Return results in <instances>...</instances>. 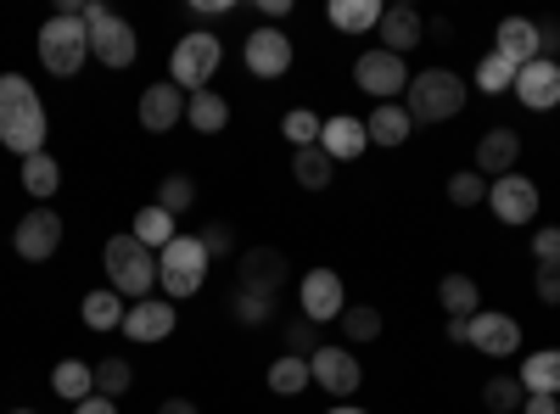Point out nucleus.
Instances as JSON below:
<instances>
[{
	"label": "nucleus",
	"mask_w": 560,
	"mask_h": 414,
	"mask_svg": "<svg viewBox=\"0 0 560 414\" xmlns=\"http://www.w3.org/2000/svg\"><path fill=\"white\" fill-rule=\"evenodd\" d=\"M0 146L18 157L45 152V107L23 73H0Z\"/></svg>",
	"instance_id": "1"
},
{
	"label": "nucleus",
	"mask_w": 560,
	"mask_h": 414,
	"mask_svg": "<svg viewBox=\"0 0 560 414\" xmlns=\"http://www.w3.org/2000/svg\"><path fill=\"white\" fill-rule=\"evenodd\" d=\"M404 113L409 123H448L465 113V84L448 68H420L415 84L404 90Z\"/></svg>",
	"instance_id": "2"
},
{
	"label": "nucleus",
	"mask_w": 560,
	"mask_h": 414,
	"mask_svg": "<svg viewBox=\"0 0 560 414\" xmlns=\"http://www.w3.org/2000/svg\"><path fill=\"white\" fill-rule=\"evenodd\" d=\"M34 51H39L45 73L73 79V73L90 62V28H84V17H79V12L45 17V23H39V39H34Z\"/></svg>",
	"instance_id": "3"
},
{
	"label": "nucleus",
	"mask_w": 560,
	"mask_h": 414,
	"mask_svg": "<svg viewBox=\"0 0 560 414\" xmlns=\"http://www.w3.org/2000/svg\"><path fill=\"white\" fill-rule=\"evenodd\" d=\"M102 263H107V281H113L118 297H135V303L152 297V286H158V252L140 247L129 229H124V236H107Z\"/></svg>",
	"instance_id": "4"
},
{
	"label": "nucleus",
	"mask_w": 560,
	"mask_h": 414,
	"mask_svg": "<svg viewBox=\"0 0 560 414\" xmlns=\"http://www.w3.org/2000/svg\"><path fill=\"white\" fill-rule=\"evenodd\" d=\"M208 269H213V258H208L202 236H174V241L158 252V286L168 292V303L197 297V292L208 286Z\"/></svg>",
	"instance_id": "5"
},
{
	"label": "nucleus",
	"mask_w": 560,
	"mask_h": 414,
	"mask_svg": "<svg viewBox=\"0 0 560 414\" xmlns=\"http://www.w3.org/2000/svg\"><path fill=\"white\" fill-rule=\"evenodd\" d=\"M219 62H224V39L219 34H208V28H191L174 51H168V84H179V90H197L219 73Z\"/></svg>",
	"instance_id": "6"
},
{
	"label": "nucleus",
	"mask_w": 560,
	"mask_h": 414,
	"mask_svg": "<svg viewBox=\"0 0 560 414\" xmlns=\"http://www.w3.org/2000/svg\"><path fill=\"white\" fill-rule=\"evenodd\" d=\"M79 17H84V28H90V57H96L102 68H129V62L140 57V39H135V28H129L118 12L84 7Z\"/></svg>",
	"instance_id": "7"
},
{
	"label": "nucleus",
	"mask_w": 560,
	"mask_h": 414,
	"mask_svg": "<svg viewBox=\"0 0 560 414\" xmlns=\"http://www.w3.org/2000/svg\"><path fill=\"white\" fill-rule=\"evenodd\" d=\"M353 84L364 90V96H376V102H393L398 90H409V68H404V57H393V51H364L359 62H353Z\"/></svg>",
	"instance_id": "8"
},
{
	"label": "nucleus",
	"mask_w": 560,
	"mask_h": 414,
	"mask_svg": "<svg viewBox=\"0 0 560 414\" xmlns=\"http://www.w3.org/2000/svg\"><path fill=\"white\" fill-rule=\"evenodd\" d=\"M298 303H303V319H308V326L342 319V308H348L342 274H337V269H308V274H303V286H298Z\"/></svg>",
	"instance_id": "9"
},
{
	"label": "nucleus",
	"mask_w": 560,
	"mask_h": 414,
	"mask_svg": "<svg viewBox=\"0 0 560 414\" xmlns=\"http://www.w3.org/2000/svg\"><path fill=\"white\" fill-rule=\"evenodd\" d=\"M242 57H247V73H253V79H287L298 51H292V39L280 34L275 23H264V28L247 34V51H242Z\"/></svg>",
	"instance_id": "10"
},
{
	"label": "nucleus",
	"mask_w": 560,
	"mask_h": 414,
	"mask_svg": "<svg viewBox=\"0 0 560 414\" xmlns=\"http://www.w3.org/2000/svg\"><path fill=\"white\" fill-rule=\"evenodd\" d=\"M12 247H18V258H28V263L57 258V247H62V218H57L51 208L23 213V218H18V229H12Z\"/></svg>",
	"instance_id": "11"
},
{
	"label": "nucleus",
	"mask_w": 560,
	"mask_h": 414,
	"mask_svg": "<svg viewBox=\"0 0 560 414\" xmlns=\"http://www.w3.org/2000/svg\"><path fill=\"white\" fill-rule=\"evenodd\" d=\"M308 376H314V387H325L331 398H353L359 381H364L353 347H325V342H319V353L308 358Z\"/></svg>",
	"instance_id": "12"
},
{
	"label": "nucleus",
	"mask_w": 560,
	"mask_h": 414,
	"mask_svg": "<svg viewBox=\"0 0 560 414\" xmlns=\"http://www.w3.org/2000/svg\"><path fill=\"white\" fill-rule=\"evenodd\" d=\"M488 208L499 213L504 229L510 224H533L538 218V186H533V179H522V174H504V179H493V186H488Z\"/></svg>",
	"instance_id": "13"
},
{
	"label": "nucleus",
	"mask_w": 560,
	"mask_h": 414,
	"mask_svg": "<svg viewBox=\"0 0 560 414\" xmlns=\"http://www.w3.org/2000/svg\"><path fill=\"white\" fill-rule=\"evenodd\" d=\"M185 102H191V96H185V90L179 84H147V90H140V129H147V134H168L174 123H185Z\"/></svg>",
	"instance_id": "14"
},
{
	"label": "nucleus",
	"mask_w": 560,
	"mask_h": 414,
	"mask_svg": "<svg viewBox=\"0 0 560 414\" xmlns=\"http://www.w3.org/2000/svg\"><path fill=\"white\" fill-rule=\"evenodd\" d=\"M236 286L264 292V297H280V286H287V258H280L275 247H247L236 258Z\"/></svg>",
	"instance_id": "15"
},
{
	"label": "nucleus",
	"mask_w": 560,
	"mask_h": 414,
	"mask_svg": "<svg viewBox=\"0 0 560 414\" xmlns=\"http://www.w3.org/2000/svg\"><path fill=\"white\" fill-rule=\"evenodd\" d=\"M465 342L488 358H510L522 347V326L510 314H471V326H465Z\"/></svg>",
	"instance_id": "16"
},
{
	"label": "nucleus",
	"mask_w": 560,
	"mask_h": 414,
	"mask_svg": "<svg viewBox=\"0 0 560 414\" xmlns=\"http://www.w3.org/2000/svg\"><path fill=\"white\" fill-rule=\"evenodd\" d=\"M174 326H179V314H174L168 297H140L124 314V336L129 342H163V336H174Z\"/></svg>",
	"instance_id": "17"
},
{
	"label": "nucleus",
	"mask_w": 560,
	"mask_h": 414,
	"mask_svg": "<svg viewBox=\"0 0 560 414\" xmlns=\"http://www.w3.org/2000/svg\"><path fill=\"white\" fill-rule=\"evenodd\" d=\"M516 96H522V107H533V113L560 107V62H555V57H538V62L516 68Z\"/></svg>",
	"instance_id": "18"
},
{
	"label": "nucleus",
	"mask_w": 560,
	"mask_h": 414,
	"mask_svg": "<svg viewBox=\"0 0 560 414\" xmlns=\"http://www.w3.org/2000/svg\"><path fill=\"white\" fill-rule=\"evenodd\" d=\"M319 152L331 157V163H353V157H364V152H370V129H364V118H348V113L325 118V129H319Z\"/></svg>",
	"instance_id": "19"
},
{
	"label": "nucleus",
	"mask_w": 560,
	"mask_h": 414,
	"mask_svg": "<svg viewBox=\"0 0 560 414\" xmlns=\"http://www.w3.org/2000/svg\"><path fill=\"white\" fill-rule=\"evenodd\" d=\"M516 163H522V134L516 129H488L482 141H477V174L488 179H504V174H516Z\"/></svg>",
	"instance_id": "20"
},
{
	"label": "nucleus",
	"mask_w": 560,
	"mask_h": 414,
	"mask_svg": "<svg viewBox=\"0 0 560 414\" xmlns=\"http://www.w3.org/2000/svg\"><path fill=\"white\" fill-rule=\"evenodd\" d=\"M493 51H499L504 62H516V68L538 62V57H544V51H538V23H527V17H504L499 34H493Z\"/></svg>",
	"instance_id": "21"
},
{
	"label": "nucleus",
	"mask_w": 560,
	"mask_h": 414,
	"mask_svg": "<svg viewBox=\"0 0 560 414\" xmlns=\"http://www.w3.org/2000/svg\"><path fill=\"white\" fill-rule=\"evenodd\" d=\"M376 34H382V51L404 57L409 45H420L427 23H420V12H415V7H387V12H382V23H376Z\"/></svg>",
	"instance_id": "22"
},
{
	"label": "nucleus",
	"mask_w": 560,
	"mask_h": 414,
	"mask_svg": "<svg viewBox=\"0 0 560 414\" xmlns=\"http://www.w3.org/2000/svg\"><path fill=\"white\" fill-rule=\"evenodd\" d=\"M364 129H370V146H387V152H393V146H404L409 134H415V123H409V113H404L398 102H382L376 113H370V123H364Z\"/></svg>",
	"instance_id": "23"
},
{
	"label": "nucleus",
	"mask_w": 560,
	"mask_h": 414,
	"mask_svg": "<svg viewBox=\"0 0 560 414\" xmlns=\"http://www.w3.org/2000/svg\"><path fill=\"white\" fill-rule=\"evenodd\" d=\"M438 303H443L448 319H471V314H482V292H477L471 274H443V281H438Z\"/></svg>",
	"instance_id": "24"
},
{
	"label": "nucleus",
	"mask_w": 560,
	"mask_h": 414,
	"mask_svg": "<svg viewBox=\"0 0 560 414\" xmlns=\"http://www.w3.org/2000/svg\"><path fill=\"white\" fill-rule=\"evenodd\" d=\"M124 297L107 286V292H84V303H79V319L90 331H124Z\"/></svg>",
	"instance_id": "25"
},
{
	"label": "nucleus",
	"mask_w": 560,
	"mask_h": 414,
	"mask_svg": "<svg viewBox=\"0 0 560 414\" xmlns=\"http://www.w3.org/2000/svg\"><path fill=\"white\" fill-rule=\"evenodd\" d=\"M51 392L68 398V403H84L90 392H96V364H84V358H62L57 370H51Z\"/></svg>",
	"instance_id": "26"
},
{
	"label": "nucleus",
	"mask_w": 560,
	"mask_h": 414,
	"mask_svg": "<svg viewBox=\"0 0 560 414\" xmlns=\"http://www.w3.org/2000/svg\"><path fill=\"white\" fill-rule=\"evenodd\" d=\"M522 387L538 398H560V347H544L522 364Z\"/></svg>",
	"instance_id": "27"
},
{
	"label": "nucleus",
	"mask_w": 560,
	"mask_h": 414,
	"mask_svg": "<svg viewBox=\"0 0 560 414\" xmlns=\"http://www.w3.org/2000/svg\"><path fill=\"white\" fill-rule=\"evenodd\" d=\"M185 118H191L197 134H219L230 123V102L219 96V90H197V96L185 102Z\"/></svg>",
	"instance_id": "28"
},
{
	"label": "nucleus",
	"mask_w": 560,
	"mask_h": 414,
	"mask_svg": "<svg viewBox=\"0 0 560 414\" xmlns=\"http://www.w3.org/2000/svg\"><path fill=\"white\" fill-rule=\"evenodd\" d=\"M129 236H135L140 247L163 252V247H168V241L179 236V229H174V213H163V208L152 202V208H140V213H135V229H129Z\"/></svg>",
	"instance_id": "29"
},
{
	"label": "nucleus",
	"mask_w": 560,
	"mask_h": 414,
	"mask_svg": "<svg viewBox=\"0 0 560 414\" xmlns=\"http://www.w3.org/2000/svg\"><path fill=\"white\" fill-rule=\"evenodd\" d=\"M382 0H331V28L342 34H364V28H376L382 23Z\"/></svg>",
	"instance_id": "30"
},
{
	"label": "nucleus",
	"mask_w": 560,
	"mask_h": 414,
	"mask_svg": "<svg viewBox=\"0 0 560 414\" xmlns=\"http://www.w3.org/2000/svg\"><path fill=\"white\" fill-rule=\"evenodd\" d=\"M292 179H298L303 191H325V186L337 179V163L325 157L319 146H308V152H292Z\"/></svg>",
	"instance_id": "31"
},
{
	"label": "nucleus",
	"mask_w": 560,
	"mask_h": 414,
	"mask_svg": "<svg viewBox=\"0 0 560 414\" xmlns=\"http://www.w3.org/2000/svg\"><path fill=\"white\" fill-rule=\"evenodd\" d=\"M23 186H28V197H57V186H62V163L51 157V152H34V157H23Z\"/></svg>",
	"instance_id": "32"
},
{
	"label": "nucleus",
	"mask_w": 560,
	"mask_h": 414,
	"mask_svg": "<svg viewBox=\"0 0 560 414\" xmlns=\"http://www.w3.org/2000/svg\"><path fill=\"white\" fill-rule=\"evenodd\" d=\"M314 387V376H308V358H275L269 364V392H280V398H298V392H308Z\"/></svg>",
	"instance_id": "33"
},
{
	"label": "nucleus",
	"mask_w": 560,
	"mask_h": 414,
	"mask_svg": "<svg viewBox=\"0 0 560 414\" xmlns=\"http://www.w3.org/2000/svg\"><path fill=\"white\" fill-rule=\"evenodd\" d=\"M477 90H482V96H504V90H516V62H504L499 51H488L477 62Z\"/></svg>",
	"instance_id": "34"
},
{
	"label": "nucleus",
	"mask_w": 560,
	"mask_h": 414,
	"mask_svg": "<svg viewBox=\"0 0 560 414\" xmlns=\"http://www.w3.org/2000/svg\"><path fill=\"white\" fill-rule=\"evenodd\" d=\"M319 118L308 113V107H292L287 118H280V134H287V141H292V152H308V146H319Z\"/></svg>",
	"instance_id": "35"
},
{
	"label": "nucleus",
	"mask_w": 560,
	"mask_h": 414,
	"mask_svg": "<svg viewBox=\"0 0 560 414\" xmlns=\"http://www.w3.org/2000/svg\"><path fill=\"white\" fill-rule=\"evenodd\" d=\"M230 314L242 319L247 331H258V326H269V314H275V297H264V292H247V286H236V297H230Z\"/></svg>",
	"instance_id": "36"
},
{
	"label": "nucleus",
	"mask_w": 560,
	"mask_h": 414,
	"mask_svg": "<svg viewBox=\"0 0 560 414\" xmlns=\"http://www.w3.org/2000/svg\"><path fill=\"white\" fill-rule=\"evenodd\" d=\"M482 403H488L493 414L522 409V403H527V387H522V376H493V381L482 387Z\"/></svg>",
	"instance_id": "37"
},
{
	"label": "nucleus",
	"mask_w": 560,
	"mask_h": 414,
	"mask_svg": "<svg viewBox=\"0 0 560 414\" xmlns=\"http://www.w3.org/2000/svg\"><path fill=\"white\" fill-rule=\"evenodd\" d=\"M191 202H197V179H191V174H168L163 186H158V208H163V213H174V218H179L185 208H191Z\"/></svg>",
	"instance_id": "38"
},
{
	"label": "nucleus",
	"mask_w": 560,
	"mask_h": 414,
	"mask_svg": "<svg viewBox=\"0 0 560 414\" xmlns=\"http://www.w3.org/2000/svg\"><path fill=\"white\" fill-rule=\"evenodd\" d=\"M337 326H342L348 342H376V336H382V314L370 308V303H364V308H342Z\"/></svg>",
	"instance_id": "39"
},
{
	"label": "nucleus",
	"mask_w": 560,
	"mask_h": 414,
	"mask_svg": "<svg viewBox=\"0 0 560 414\" xmlns=\"http://www.w3.org/2000/svg\"><path fill=\"white\" fill-rule=\"evenodd\" d=\"M448 202H454V208H477V202H488V179H482L477 168L454 174V179H448Z\"/></svg>",
	"instance_id": "40"
},
{
	"label": "nucleus",
	"mask_w": 560,
	"mask_h": 414,
	"mask_svg": "<svg viewBox=\"0 0 560 414\" xmlns=\"http://www.w3.org/2000/svg\"><path fill=\"white\" fill-rule=\"evenodd\" d=\"M129 381H135V370H129L124 358H102V364H96V392H102V398H124Z\"/></svg>",
	"instance_id": "41"
},
{
	"label": "nucleus",
	"mask_w": 560,
	"mask_h": 414,
	"mask_svg": "<svg viewBox=\"0 0 560 414\" xmlns=\"http://www.w3.org/2000/svg\"><path fill=\"white\" fill-rule=\"evenodd\" d=\"M287 353H292V358H314V353H319L308 319H292V326H287Z\"/></svg>",
	"instance_id": "42"
},
{
	"label": "nucleus",
	"mask_w": 560,
	"mask_h": 414,
	"mask_svg": "<svg viewBox=\"0 0 560 414\" xmlns=\"http://www.w3.org/2000/svg\"><path fill=\"white\" fill-rule=\"evenodd\" d=\"M533 292L555 308L560 303V263H538V274H533Z\"/></svg>",
	"instance_id": "43"
},
{
	"label": "nucleus",
	"mask_w": 560,
	"mask_h": 414,
	"mask_svg": "<svg viewBox=\"0 0 560 414\" xmlns=\"http://www.w3.org/2000/svg\"><path fill=\"white\" fill-rule=\"evenodd\" d=\"M202 247H208V258L236 252V236H230V224H208V229H202Z\"/></svg>",
	"instance_id": "44"
},
{
	"label": "nucleus",
	"mask_w": 560,
	"mask_h": 414,
	"mask_svg": "<svg viewBox=\"0 0 560 414\" xmlns=\"http://www.w3.org/2000/svg\"><path fill=\"white\" fill-rule=\"evenodd\" d=\"M533 258L538 263H560V229H538V236H533Z\"/></svg>",
	"instance_id": "45"
},
{
	"label": "nucleus",
	"mask_w": 560,
	"mask_h": 414,
	"mask_svg": "<svg viewBox=\"0 0 560 414\" xmlns=\"http://www.w3.org/2000/svg\"><path fill=\"white\" fill-rule=\"evenodd\" d=\"M73 414H118V403H113V398H102V392H90L84 403H73Z\"/></svg>",
	"instance_id": "46"
},
{
	"label": "nucleus",
	"mask_w": 560,
	"mask_h": 414,
	"mask_svg": "<svg viewBox=\"0 0 560 414\" xmlns=\"http://www.w3.org/2000/svg\"><path fill=\"white\" fill-rule=\"evenodd\" d=\"M522 414H560V403H555V398H538V392H527Z\"/></svg>",
	"instance_id": "47"
},
{
	"label": "nucleus",
	"mask_w": 560,
	"mask_h": 414,
	"mask_svg": "<svg viewBox=\"0 0 560 414\" xmlns=\"http://www.w3.org/2000/svg\"><path fill=\"white\" fill-rule=\"evenodd\" d=\"M538 51H544V57H555V51H560V23L538 28Z\"/></svg>",
	"instance_id": "48"
},
{
	"label": "nucleus",
	"mask_w": 560,
	"mask_h": 414,
	"mask_svg": "<svg viewBox=\"0 0 560 414\" xmlns=\"http://www.w3.org/2000/svg\"><path fill=\"white\" fill-rule=\"evenodd\" d=\"M230 12V0H191V17H219Z\"/></svg>",
	"instance_id": "49"
},
{
	"label": "nucleus",
	"mask_w": 560,
	"mask_h": 414,
	"mask_svg": "<svg viewBox=\"0 0 560 414\" xmlns=\"http://www.w3.org/2000/svg\"><path fill=\"white\" fill-rule=\"evenodd\" d=\"M158 414H202V409H197V403H191V398H168V403H163V409H158Z\"/></svg>",
	"instance_id": "50"
},
{
	"label": "nucleus",
	"mask_w": 560,
	"mask_h": 414,
	"mask_svg": "<svg viewBox=\"0 0 560 414\" xmlns=\"http://www.w3.org/2000/svg\"><path fill=\"white\" fill-rule=\"evenodd\" d=\"M258 7H264V17H287L292 0H258Z\"/></svg>",
	"instance_id": "51"
},
{
	"label": "nucleus",
	"mask_w": 560,
	"mask_h": 414,
	"mask_svg": "<svg viewBox=\"0 0 560 414\" xmlns=\"http://www.w3.org/2000/svg\"><path fill=\"white\" fill-rule=\"evenodd\" d=\"M325 414H370V409H353V403H337V409H325Z\"/></svg>",
	"instance_id": "52"
},
{
	"label": "nucleus",
	"mask_w": 560,
	"mask_h": 414,
	"mask_svg": "<svg viewBox=\"0 0 560 414\" xmlns=\"http://www.w3.org/2000/svg\"><path fill=\"white\" fill-rule=\"evenodd\" d=\"M18 414H28V409H18Z\"/></svg>",
	"instance_id": "53"
}]
</instances>
